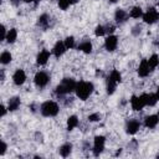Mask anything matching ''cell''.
<instances>
[{"mask_svg":"<svg viewBox=\"0 0 159 159\" xmlns=\"http://www.w3.org/2000/svg\"><path fill=\"white\" fill-rule=\"evenodd\" d=\"M139 129H140V122H139L138 119H130V120H128L127 124H125V132H127V134L133 135V134H135Z\"/></svg>","mask_w":159,"mask_h":159,"instance_id":"cell-10","label":"cell"},{"mask_svg":"<svg viewBox=\"0 0 159 159\" xmlns=\"http://www.w3.org/2000/svg\"><path fill=\"white\" fill-rule=\"evenodd\" d=\"M37 26L43 29V30H47L48 27H51V17L50 15L47 14H42L37 17Z\"/></svg>","mask_w":159,"mask_h":159,"instance_id":"cell-16","label":"cell"},{"mask_svg":"<svg viewBox=\"0 0 159 159\" xmlns=\"http://www.w3.org/2000/svg\"><path fill=\"white\" fill-rule=\"evenodd\" d=\"M57 5H58V7L61 9V10H67L68 7H70V5H72L71 4V1L70 0H57Z\"/></svg>","mask_w":159,"mask_h":159,"instance_id":"cell-29","label":"cell"},{"mask_svg":"<svg viewBox=\"0 0 159 159\" xmlns=\"http://www.w3.org/2000/svg\"><path fill=\"white\" fill-rule=\"evenodd\" d=\"M143 21L145 24H149V25H153L155 24L158 20H159V11L155 9V7H149L142 16Z\"/></svg>","mask_w":159,"mask_h":159,"instance_id":"cell-6","label":"cell"},{"mask_svg":"<svg viewBox=\"0 0 159 159\" xmlns=\"http://www.w3.org/2000/svg\"><path fill=\"white\" fill-rule=\"evenodd\" d=\"M159 124V114H149L144 119V125L149 129L155 128Z\"/></svg>","mask_w":159,"mask_h":159,"instance_id":"cell-15","label":"cell"},{"mask_svg":"<svg viewBox=\"0 0 159 159\" xmlns=\"http://www.w3.org/2000/svg\"><path fill=\"white\" fill-rule=\"evenodd\" d=\"M12 60V55L9 52V51H2L1 55H0V62L2 65H9Z\"/></svg>","mask_w":159,"mask_h":159,"instance_id":"cell-25","label":"cell"},{"mask_svg":"<svg viewBox=\"0 0 159 159\" xmlns=\"http://www.w3.org/2000/svg\"><path fill=\"white\" fill-rule=\"evenodd\" d=\"M70 1H71V4H77L80 0H70Z\"/></svg>","mask_w":159,"mask_h":159,"instance_id":"cell-40","label":"cell"},{"mask_svg":"<svg viewBox=\"0 0 159 159\" xmlns=\"http://www.w3.org/2000/svg\"><path fill=\"white\" fill-rule=\"evenodd\" d=\"M0 78H1V81H4V80H5V72H4V70H1V71H0Z\"/></svg>","mask_w":159,"mask_h":159,"instance_id":"cell-36","label":"cell"},{"mask_svg":"<svg viewBox=\"0 0 159 159\" xmlns=\"http://www.w3.org/2000/svg\"><path fill=\"white\" fill-rule=\"evenodd\" d=\"M6 149H7V144L2 140V142H1V149H0V155H1V157L6 153Z\"/></svg>","mask_w":159,"mask_h":159,"instance_id":"cell-33","label":"cell"},{"mask_svg":"<svg viewBox=\"0 0 159 159\" xmlns=\"http://www.w3.org/2000/svg\"><path fill=\"white\" fill-rule=\"evenodd\" d=\"M93 89H94V86H93L92 82L80 81V82H77L75 93H76V96H77L81 101H86V99L92 94Z\"/></svg>","mask_w":159,"mask_h":159,"instance_id":"cell-2","label":"cell"},{"mask_svg":"<svg viewBox=\"0 0 159 159\" xmlns=\"http://www.w3.org/2000/svg\"><path fill=\"white\" fill-rule=\"evenodd\" d=\"M140 32H142V26H140L139 24H137V25H134V26L132 27L130 34H132L133 36H139V35H140Z\"/></svg>","mask_w":159,"mask_h":159,"instance_id":"cell-31","label":"cell"},{"mask_svg":"<svg viewBox=\"0 0 159 159\" xmlns=\"http://www.w3.org/2000/svg\"><path fill=\"white\" fill-rule=\"evenodd\" d=\"M155 96H157V98H158V101H159V86H158V88H157V92H155Z\"/></svg>","mask_w":159,"mask_h":159,"instance_id":"cell-37","label":"cell"},{"mask_svg":"<svg viewBox=\"0 0 159 159\" xmlns=\"http://www.w3.org/2000/svg\"><path fill=\"white\" fill-rule=\"evenodd\" d=\"M106 34H107V31H106V26H103V25H97V26H96V29H94V35H96L97 37L104 36Z\"/></svg>","mask_w":159,"mask_h":159,"instance_id":"cell-27","label":"cell"},{"mask_svg":"<svg viewBox=\"0 0 159 159\" xmlns=\"http://www.w3.org/2000/svg\"><path fill=\"white\" fill-rule=\"evenodd\" d=\"M20 104H21V99H20V97L14 96V97L9 98V101H7V109H9L10 112H15V111L20 107Z\"/></svg>","mask_w":159,"mask_h":159,"instance_id":"cell-18","label":"cell"},{"mask_svg":"<svg viewBox=\"0 0 159 159\" xmlns=\"http://www.w3.org/2000/svg\"><path fill=\"white\" fill-rule=\"evenodd\" d=\"M50 56H51V53H50L48 50H46V48L41 50V51L37 53V56H36V63H37L39 66H43V65H46L47 61L50 60Z\"/></svg>","mask_w":159,"mask_h":159,"instance_id":"cell-14","label":"cell"},{"mask_svg":"<svg viewBox=\"0 0 159 159\" xmlns=\"http://www.w3.org/2000/svg\"><path fill=\"white\" fill-rule=\"evenodd\" d=\"M158 6H159V2H158Z\"/></svg>","mask_w":159,"mask_h":159,"instance_id":"cell-44","label":"cell"},{"mask_svg":"<svg viewBox=\"0 0 159 159\" xmlns=\"http://www.w3.org/2000/svg\"><path fill=\"white\" fill-rule=\"evenodd\" d=\"M60 112V107L55 101H45L40 106V113L43 117H55Z\"/></svg>","mask_w":159,"mask_h":159,"instance_id":"cell-3","label":"cell"},{"mask_svg":"<svg viewBox=\"0 0 159 159\" xmlns=\"http://www.w3.org/2000/svg\"><path fill=\"white\" fill-rule=\"evenodd\" d=\"M77 48L80 50V51H82L83 53H92V50H93V46H92V43H91V41H82L78 46H77Z\"/></svg>","mask_w":159,"mask_h":159,"instance_id":"cell-21","label":"cell"},{"mask_svg":"<svg viewBox=\"0 0 159 159\" xmlns=\"http://www.w3.org/2000/svg\"><path fill=\"white\" fill-rule=\"evenodd\" d=\"M101 114L99 113H91V114H88V117H87V119H88V122H98V120H101Z\"/></svg>","mask_w":159,"mask_h":159,"instance_id":"cell-30","label":"cell"},{"mask_svg":"<svg viewBox=\"0 0 159 159\" xmlns=\"http://www.w3.org/2000/svg\"><path fill=\"white\" fill-rule=\"evenodd\" d=\"M41 1H42V0H35V1H34V4H35V5H37V4H39V2H41Z\"/></svg>","mask_w":159,"mask_h":159,"instance_id":"cell-41","label":"cell"},{"mask_svg":"<svg viewBox=\"0 0 159 159\" xmlns=\"http://www.w3.org/2000/svg\"><path fill=\"white\" fill-rule=\"evenodd\" d=\"M12 81L16 86H22L26 81V73L22 68H17L12 75Z\"/></svg>","mask_w":159,"mask_h":159,"instance_id":"cell-11","label":"cell"},{"mask_svg":"<svg viewBox=\"0 0 159 159\" xmlns=\"http://www.w3.org/2000/svg\"><path fill=\"white\" fill-rule=\"evenodd\" d=\"M11 2H12L14 5H17V4H19V0H11Z\"/></svg>","mask_w":159,"mask_h":159,"instance_id":"cell-39","label":"cell"},{"mask_svg":"<svg viewBox=\"0 0 159 159\" xmlns=\"http://www.w3.org/2000/svg\"><path fill=\"white\" fill-rule=\"evenodd\" d=\"M129 19V14L123 10V9H117L116 12H114V20L118 25H123L127 22V20Z\"/></svg>","mask_w":159,"mask_h":159,"instance_id":"cell-12","label":"cell"},{"mask_svg":"<svg viewBox=\"0 0 159 159\" xmlns=\"http://www.w3.org/2000/svg\"><path fill=\"white\" fill-rule=\"evenodd\" d=\"M108 1H109V2H112V4H116L118 0H108Z\"/></svg>","mask_w":159,"mask_h":159,"instance_id":"cell-43","label":"cell"},{"mask_svg":"<svg viewBox=\"0 0 159 159\" xmlns=\"http://www.w3.org/2000/svg\"><path fill=\"white\" fill-rule=\"evenodd\" d=\"M77 82L71 77H65L55 88V93L57 96H66L71 92H75Z\"/></svg>","mask_w":159,"mask_h":159,"instance_id":"cell-1","label":"cell"},{"mask_svg":"<svg viewBox=\"0 0 159 159\" xmlns=\"http://www.w3.org/2000/svg\"><path fill=\"white\" fill-rule=\"evenodd\" d=\"M144 99H145V106L149 107H154L158 102V98L155 96V93H144Z\"/></svg>","mask_w":159,"mask_h":159,"instance_id":"cell-22","label":"cell"},{"mask_svg":"<svg viewBox=\"0 0 159 159\" xmlns=\"http://www.w3.org/2000/svg\"><path fill=\"white\" fill-rule=\"evenodd\" d=\"M71 153H72V144L71 143H63L58 148V154L61 157H63V158H67Z\"/></svg>","mask_w":159,"mask_h":159,"instance_id":"cell-19","label":"cell"},{"mask_svg":"<svg viewBox=\"0 0 159 159\" xmlns=\"http://www.w3.org/2000/svg\"><path fill=\"white\" fill-rule=\"evenodd\" d=\"M120 153H122V149H118V152H117V153H116V155H119V154H120Z\"/></svg>","mask_w":159,"mask_h":159,"instance_id":"cell-42","label":"cell"},{"mask_svg":"<svg viewBox=\"0 0 159 159\" xmlns=\"http://www.w3.org/2000/svg\"><path fill=\"white\" fill-rule=\"evenodd\" d=\"M0 32H1V36H0V40H1V41H4V40L6 39V35H7V31H6V27H5L4 25H1V30H0Z\"/></svg>","mask_w":159,"mask_h":159,"instance_id":"cell-32","label":"cell"},{"mask_svg":"<svg viewBox=\"0 0 159 159\" xmlns=\"http://www.w3.org/2000/svg\"><path fill=\"white\" fill-rule=\"evenodd\" d=\"M16 39H17V30H16L15 27L7 30V35H6L5 41H6L7 43H14V42L16 41Z\"/></svg>","mask_w":159,"mask_h":159,"instance_id":"cell-23","label":"cell"},{"mask_svg":"<svg viewBox=\"0 0 159 159\" xmlns=\"http://www.w3.org/2000/svg\"><path fill=\"white\" fill-rule=\"evenodd\" d=\"M114 30H116V27H114L113 25H108V26H106V31H107V34H109V35H112V34L114 32Z\"/></svg>","mask_w":159,"mask_h":159,"instance_id":"cell-34","label":"cell"},{"mask_svg":"<svg viewBox=\"0 0 159 159\" xmlns=\"http://www.w3.org/2000/svg\"><path fill=\"white\" fill-rule=\"evenodd\" d=\"M50 82V75L46 71H39L36 72L34 77V83L37 88H45Z\"/></svg>","mask_w":159,"mask_h":159,"instance_id":"cell-4","label":"cell"},{"mask_svg":"<svg viewBox=\"0 0 159 159\" xmlns=\"http://www.w3.org/2000/svg\"><path fill=\"white\" fill-rule=\"evenodd\" d=\"M24 2H26V4H30V2H34L35 0H22Z\"/></svg>","mask_w":159,"mask_h":159,"instance_id":"cell-38","label":"cell"},{"mask_svg":"<svg viewBox=\"0 0 159 159\" xmlns=\"http://www.w3.org/2000/svg\"><path fill=\"white\" fill-rule=\"evenodd\" d=\"M104 145H106V137L104 135H96L93 139V147H92L93 155L98 157L104 150Z\"/></svg>","mask_w":159,"mask_h":159,"instance_id":"cell-5","label":"cell"},{"mask_svg":"<svg viewBox=\"0 0 159 159\" xmlns=\"http://www.w3.org/2000/svg\"><path fill=\"white\" fill-rule=\"evenodd\" d=\"M148 63H149L150 71H153V70L159 65V57H158V55H157V53H153V55L148 58Z\"/></svg>","mask_w":159,"mask_h":159,"instance_id":"cell-26","label":"cell"},{"mask_svg":"<svg viewBox=\"0 0 159 159\" xmlns=\"http://www.w3.org/2000/svg\"><path fill=\"white\" fill-rule=\"evenodd\" d=\"M0 109H1V117H5V116H6V112L9 111L7 107H5L4 104H1V106H0Z\"/></svg>","mask_w":159,"mask_h":159,"instance_id":"cell-35","label":"cell"},{"mask_svg":"<svg viewBox=\"0 0 159 159\" xmlns=\"http://www.w3.org/2000/svg\"><path fill=\"white\" fill-rule=\"evenodd\" d=\"M137 72H138V76H139V77H142V78L147 77V76L152 72V71H150V68H149L148 58H143V60L140 61V63H139V66H138Z\"/></svg>","mask_w":159,"mask_h":159,"instance_id":"cell-9","label":"cell"},{"mask_svg":"<svg viewBox=\"0 0 159 159\" xmlns=\"http://www.w3.org/2000/svg\"><path fill=\"white\" fill-rule=\"evenodd\" d=\"M117 84H118V81H116L111 75L107 77V81H106V89H107V93L108 94H113L116 88H117Z\"/></svg>","mask_w":159,"mask_h":159,"instance_id":"cell-17","label":"cell"},{"mask_svg":"<svg viewBox=\"0 0 159 159\" xmlns=\"http://www.w3.org/2000/svg\"><path fill=\"white\" fill-rule=\"evenodd\" d=\"M117 46H118V37L116 35H108L106 37V40H104V47H106V50L108 52H113V51H116Z\"/></svg>","mask_w":159,"mask_h":159,"instance_id":"cell-8","label":"cell"},{"mask_svg":"<svg viewBox=\"0 0 159 159\" xmlns=\"http://www.w3.org/2000/svg\"><path fill=\"white\" fill-rule=\"evenodd\" d=\"M75 41H76V40H75V37H73V36H67V37L63 40L66 48H67V50L73 48V47H75Z\"/></svg>","mask_w":159,"mask_h":159,"instance_id":"cell-28","label":"cell"},{"mask_svg":"<svg viewBox=\"0 0 159 159\" xmlns=\"http://www.w3.org/2000/svg\"><path fill=\"white\" fill-rule=\"evenodd\" d=\"M78 123H80V120H78V117H77V116H75V114L70 116V117L67 118V124H66L67 130H73V129L78 125Z\"/></svg>","mask_w":159,"mask_h":159,"instance_id":"cell-20","label":"cell"},{"mask_svg":"<svg viewBox=\"0 0 159 159\" xmlns=\"http://www.w3.org/2000/svg\"><path fill=\"white\" fill-rule=\"evenodd\" d=\"M130 107L133 111L138 112V111H142L144 107H145V99H144V96L140 94V96H132L130 98Z\"/></svg>","mask_w":159,"mask_h":159,"instance_id":"cell-7","label":"cell"},{"mask_svg":"<svg viewBox=\"0 0 159 159\" xmlns=\"http://www.w3.org/2000/svg\"><path fill=\"white\" fill-rule=\"evenodd\" d=\"M66 46H65V42H63V40H58L56 43H55V46H53V48H52V53H53V56L56 57V58H60L65 52H66Z\"/></svg>","mask_w":159,"mask_h":159,"instance_id":"cell-13","label":"cell"},{"mask_svg":"<svg viewBox=\"0 0 159 159\" xmlns=\"http://www.w3.org/2000/svg\"><path fill=\"white\" fill-rule=\"evenodd\" d=\"M143 9L140 6H133L129 11V17H133V19H139L143 16Z\"/></svg>","mask_w":159,"mask_h":159,"instance_id":"cell-24","label":"cell"}]
</instances>
